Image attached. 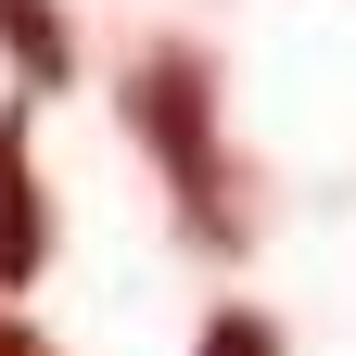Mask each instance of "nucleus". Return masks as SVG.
I'll return each instance as SVG.
<instances>
[{
    "mask_svg": "<svg viewBox=\"0 0 356 356\" xmlns=\"http://www.w3.org/2000/svg\"><path fill=\"white\" fill-rule=\"evenodd\" d=\"M191 356H280V331H267L254 305H216V318H204V343H191Z\"/></svg>",
    "mask_w": 356,
    "mask_h": 356,
    "instance_id": "20e7f679",
    "label": "nucleus"
},
{
    "mask_svg": "<svg viewBox=\"0 0 356 356\" xmlns=\"http://www.w3.org/2000/svg\"><path fill=\"white\" fill-rule=\"evenodd\" d=\"M127 140L165 165L178 191V229L191 242H242V204H229V153H216V89H204V51H140L127 64Z\"/></svg>",
    "mask_w": 356,
    "mask_h": 356,
    "instance_id": "f257e3e1",
    "label": "nucleus"
},
{
    "mask_svg": "<svg viewBox=\"0 0 356 356\" xmlns=\"http://www.w3.org/2000/svg\"><path fill=\"white\" fill-rule=\"evenodd\" d=\"M51 267V191L26 165V115H0V293H26Z\"/></svg>",
    "mask_w": 356,
    "mask_h": 356,
    "instance_id": "f03ea898",
    "label": "nucleus"
},
{
    "mask_svg": "<svg viewBox=\"0 0 356 356\" xmlns=\"http://www.w3.org/2000/svg\"><path fill=\"white\" fill-rule=\"evenodd\" d=\"M0 356H51V343H38V331H26V318H0Z\"/></svg>",
    "mask_w": 356,
    "mask_h": 356,
    "instance_id": "39448f33",
    "label": "nucleus"
},
{
    "mask_svg": "<svg viewBox=\"0 0 356 356\" xmlns=\"http://www.w3.org/2000/svg\"><path fill=\"white\" fill-rule=\"evenodd\" d=\"M0 51H13V76H26V102H38V89H64V76H76V38H64V13H51V0H0Z\"/></svg>",
    "mask_w": 356,
    "mask_h": 356,
    "instance_id": "7ed1b4c3",
    "label": "nucleus"
}]
</instances>
